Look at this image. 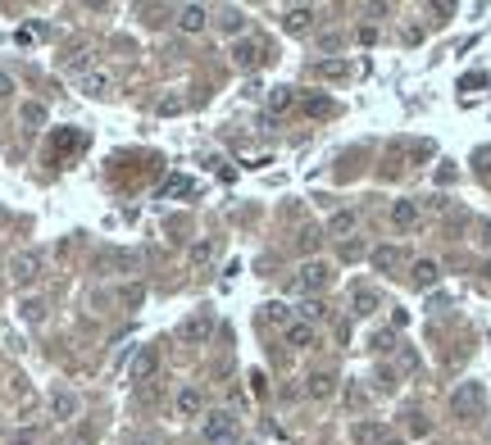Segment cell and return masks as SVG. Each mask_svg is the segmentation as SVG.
<instances>
[{"label": "cell", "mask_w": 491, "mask_h": 445, "mask_svg": "<svg viewBox=\"0 0 491 445\" xmlns=\"http://www.w3.org/2000/svg\"><path fill=\"white\" fill-rule=\"evenodd\" d=\"M328 264H318V259H310V264H300V273H296V287L300 291H323L328 287Z\"/></svg>", "instance_id": "6da1fadb"}, {"label": "cell", "mask_w": 491, "mask_h": 445, "mask_svg": "<svg viewBox=\"0 0 491 445\" xmlns=\"http://www.w3.org/2000/svg\"><path fill=\"white\" fill-rule=\"evenodd\" d=\"M9 273H14L19 287H32V282L41 277V255H19L14 264H9Z\"/></svg>", "instance_id": "7a4b0ae2"}, {"label": "cell", "mask_w": 491, "mask_h": 445, "mask_svg": "<svg viewBox=\"0 0 491 445\" xmlns=\"http://www.w3.org/2000/svg\"><path fill=\"white\" fill-rule=\"evenodd\" d=\"M173 409H178L182 418H201V414H205V395L196 391V387H182V391L173 395Z\"/></svg>", "instance_id": "3957f363"}, {"label": "cell", "mask_w": 491, "mask_h": 445, "mask_svg": "<svg viewBox=\"0 0 491 445\" xmlns=\"http://www.w3.org/2000/svg\"><path fill=\"white\" fill-rule=\"evenodd\" d=\"M178 28L182 32H205V28H210V9H205V5H182L178 9Z\"/></svg>", "instance_id": "277c9868"}, {"label": "cell", "mask_w": 491, "mask_h": 445, "mask_svg": "<svg viewBox=\"0 0 491 445\" xmlns=\"http://www.w3.org/2000/svg\"><path fill=\"white\" fill-rule=\"evenodd\" d=\"M282 341H287L291 350H310V345H314V327L300 323V318H291V323L282 327Z\"/></svg>", "instance_id": "5b68a950"}, {"label": "cell", "mask_w": 491, "mask_h": 445, "mask_svg": "<svg viewBox=\"0 0 491 445\" xmlns=\"http://www.w3.org/2000/svg\"><path fill=\"white\" fill-rule=\"evenodd\" d=\"M450 409H455V414H477V409H482V391H477V382H469V387H460L455 395H450Z\"/></svg>", "instance_id": "8992f818"}, {"label": "cell", "mask_w": 491, "mask_h": 445, "mask_svg": "<svg viewBox=\"0 0 491 445\" xmlns=\"http://www.w3.org/2000/svg\"><path fill=\"white\" fill-rule=\"evenodd\" d=\"M155 373H159V350H141L137 359H132V368H128L132 382H151Z\"/></svg>", "instance_id": "52a82bcc"}, {"label": "cell", "mask_w": 491, "mask_h": 445, "mask_svg": "<svg viewBox=\"0 0 491 445\" xmlns=\"http://www.w3.org/2000/svg\"><path fill=\"white\" fill-rule=\"evenodd\" d=\"M78 409H82V400L73 391H55L51 395V414L59 418V423H69V418H78Z\"/></svg>", "instance_id": "ba28073f"}, {"label": "cell", "mask_w": 491, "mask_h": 445, "mask_svg": "<svg viewBox=\"0 0 491 445\" xmlns=\"http://www.w3.org/2000/svg\"><path fill=\"white\" fill-rule=\"evenodd\" d=\"M391 222H396L400 232L419 227V200H396V205H391Z\"/></svg>", "instance_id": "9c48e42d"}, {"label": "cell", "mask_w": 491, "mask_h": 445, "mask_svg": "<svg viewBox=\"0 0 491 445\" xmlns=\"http://www.w3.org/2000/svg\"><path fill=\"white\" fill-rule=\"evenodd\" d=\"M310 23H314V9L310 5H296V9H287V14H282V28L287 32H310Z\"/></svg>", "instance_id": "30bf717a"}, {"label": "cell", "mask_w": 491, "mask_h": 445, "mask_svg": "<svg viewBox=\"0 0 491 445\" xmlns=\"http://www.w3.org/2000/svg\"><path fill=\"white\" fill-rule=\"evenodd\" d=\"M355 222H360V214H355V209H337V214L328 218V237H350Z\"/></svg>", "instance_id": "8fae6325"}, {"label": "cell", "mask_w": 491, "mask_h": 445, "mask_svg": "<svg viewBox=\"0 0 491 445\" xmlns=\"http://www.w3.org/2000/svg\"><path fill=\"white\" fill-rule=\"evenodd\" d=\"M232 55H237L241 68H260L264 64V46L260 41H237V51H232Z\"/></svg>", "instance_id": "7c38bea8"}, {"label": "cell", "mask_w": 491, "mask_h": 445, "mask_svg": "<svg viewBox=\"0 0 491 445\" xmlns=\"http://www.w3.org/2000/svg\"><path fill=\"white\" fill-rule=\"evenodd\" d=\"M210 327H214V318H210V309H205V314H196L191 323H182L178 337L182 341H201V337H210Z\"/></svg>", "instance_id": "4fadbf2b"}, {"label": "cell", "mask_w": 491, "mask_h": 445, "mask_svg": "<svg viewBox=\"0 0 491 445\" xmlns=\"http://www.w3.org/2000/svg\"><path fill=\"white\" fill-rule=\"evenodd\" d=\"M232 427H237V418H232L228 409H214L210 418H205V427H201V431H205V436H214V431H232Z\"/></svg>", "instance_id": "5bb4252c"}, {"label": "cell", "mask_w": 491, "mask_h": 445, "mask_svg": "<svg viewBox=\"0 0 491 445\" xmlns=\"http://www.w3.org/2000/svg\"><path fill=\"white\" fill-rule=\"evenodd\" d=\"M296 105V91H291V86H278L273 96H268V109H273V114H282V109H291Z\"/></svg>", "instance_id": "9a60e30c"}, {"label": "cell", "mask_w": 491, "mask_h": 445, "mask_svg": "<svg viewBox=\"0 0 491 445\" xmlns=\"http://www.w3.org/2000/svg\"><path fill=\"white\" fill-rule=\"evenodd\" d=\"M323 318H328L323 300H305V305H300V323H310V327H314V323H323Z\"/></svg>", "instance_id": "2e32d148"}, {"label": "cell", "mask_w": 491, "mask_h": 445, "mask_svg": "<svg viewBox=\"0 0 491 445\" xmlns=\"http://www.w3.org/2000/svg\"><path fill=\"white\" fill-rule=\"evenodd\" d=\"M82 91L87 96H109V78L105 73H87V78H82Z\"/></svg>", "instance_id": "e0dca14e"}, {"label": "cell", "mask_w": 491, "mask_h": 445, "mask_svg": "<svg viewBox=\"0 0 491 445\" xmlns=\"http://www.w3.org/2000/svg\"><path fill=\"white\" fill-rule=\"evenodd\" d=\"M414 282H419V287H432V282H437V264H432V259H419V264H414Z\"/></svg>", "instance_id": "ac0fdd59"}, {"label": "cell", "mask_w": 491, "mask_h": 445, "mask_svg": "<svg viewBox=\"0 0 491 445\" xmlns=\"http://www.w3.org/2000/svg\"><path fill=\"white\" fill-rule=\"evenodd\" d=\"M373 309H378V291L360 287V291H355V314H373Z\"/></svg>", "instance_id": "d6986e66"}, {"label": "cell", "mask_w": 491, "mask_h": 445, "mask_svg": "<svg viewBox=\"0 0 491 445\" xmlns=\"http://www.w3.org/2000/svg\"><path fill=\"white\" fill-rule=\"evenodd\" d=\"M210 259H214V241H196V245H191V264H196V268L210 264Z\"/></svg>", "instance_id": "ffe728a7"}, {"label": "cell", "mask_w": 491, "mask_h": 445, "mask_svg": "<svg viewBox=\"0 0 491 445\" xmlns=\"http://www.w3.org/2000/svg\"><path fill=\"white\" fill-rule=\"evenodd\" d=\"M350 64H341V59H328V64H318V78H346Z\"/></svg>", "instance_id": "44dd1931"}, {"label": "cell", "mask_w": 491, "mask_h": 445, "mask_svg": "<svg viewBox=\"0 0 491 445\" xmlns=\"http://www.w3.org/2000/svg\"><path fill=\"white\" fill-rule=\"evenodd\" d=\"M218 28H223V32H241V9H223V14H218Z\"/></svg>", "instance_id": "7402d4cb"}, {"label": "cell", "mask_w": 491, "mask_h": 445, "mask_svg": "<svg viewBox=\"0 0 491 445\" xmlns=\"http://www.w3.org/2000/svg\"><path fill=\"white\" fill-rule=\"evenodd\" d=\"M396 259H400V250H391V245H378V250H373V264L378 268H391Z\"/></svg>", "instance_id": "603a6c76"}, {"label": "cell", "mask_w": 491, "mask_h": 445, "mask_svg": "<svg viewBox=\"0 0 491 445\" xmlns=\"http://www.w3.org/2000/svg\"><path fill=\"white\" fill-rule=\"evenodd\" d=\"M264 318H268V323H282V327H287V323H291V309H287V305H268Z\"/></svg>", "instance_id": "cb8c5ba5"}, {"label": "cell", "mask_w": 491, "mask_h": 445, "mask_svg": "<svg viewBox=\"0 0 491 445\" xmlns=\"http://www.w3.org/2000/svg\"><path fill=\"white\" fill-rule=\"evenodd\" d=\"M328 391H333V377H328V373H314V377H310V395H328Z\"/></svg>", "instance_id": "d4e9b609"}, {"label": "cell", "mask_w": 491, "mask_h": 445, "mask_svg": "<svg viewBox=\"0 0 491 445\" xmlns=\"http://www.w3.org/2000/svg\"><path fill=\"white\" fill-rule=\"evenodd\" d=\"M205 445H241V441H237V427H232V431H214V436H205Z\"/></svg>", "instance_id": "484cf974"}, {"label": "cell", "mask_w": 491, "mask_h": 445, "mask_svg": "<svg viewBox=\"0 0 491 445\" xmlns=\"http://www.w3.org/2000/svg\"><path fill=\"white\" fill-rule=\"evenodd\" d=\"M19 309H23V318H28V323H41V300H23Z\"/></svg>", "instance_id": "4316f807"}, {"label": "cell", "mask_w": 491, "mask_h": 445, "mask_svg": "<svg viewBox=\"0 0 491 445\" xmlns=\"http://www.w3.org/2000/svg\"><path fill=\"white\" fill-rule=\"evenodd\" d=\"M23 123H32V128H36V123H46V109L41 105H23Z\"/></svg>", "instance_id": "83f0119b"}, {"label": "cell", "mask_w": 491, "mask_h": 445, "mask_svg": "<svg viewBox=\"0 0 491 445\" xmlns=\"http://www.w3.org/2000/svg\"><path fill=\"white\" fill-rule=\"evenodd\" d=\"M328 109H333V105H328L323 96H314V101H305V114H328Z\"/></svg>", "instance_id": "f1b7e54d"}, {"label": "cell", "mask_w": 491, "mask_h": 445, "mask_svg": "<svg viewBox=\"0 0 491 445\" xmlns=\"http://www.w3.org/2000/svg\"><path fill=\"white\" fill-rule=\"evenodd\" d=\"M318 241H323V232H305V237H300V245H305V250H314Z\"/></svg>", "instance_id": "f546056e"}, {"label": "cell", "mask_w": 491, "mask_h": 445, "mask_svg": "<svg viewBox=\"0 0 491 445\" xmlns=\"http://www.w3.org/2000/svg\"><path fill=\"white\" fill-rule=\"evenodd\" d=\"M477 241H482V245H487V250H491V218L482 222V227H477Z\"/></svg>", "instance_id": "4dcf8cb0"}, {"label": "cell", "mask_w": 491, "mask_h": 445, "mask_svg": "<svg viewBox=\"0 0 491 445\" xmlns=\"http://www.w3.org/2000/svg\"><path fill=\"white\" fill-rule=\"evenodd\" d=\"M9 91H14V82H9L5 73H0V96H9Z\"/></svg>", "instance_id": "1f68e13d"}, {"label": "cell", "mask_w": 491, "mask_h": 445, "mask_svg": "<svg viewBox=\"0 0 491 445\" xmlns=\"http://www.w3.org/2000/svg\"><path fill=\"white\" fill-rule=\"evenodd\" d=\"M482 277H487V282H491V259H487V268H482Z\"/></svg>", "instance_id": "d6a6232c"}, {"label": "cell", "mask_w": 491, "mask_h": 445, "mask_svg": "<svg viewBox=\"0 0 491 445\" xmlns=\"http://www.w3.org/2000/svg\"><path fill=\"white\" fill-rule=\"evenodd\" d=\"M387 445H400V441H387Z\"/></svg>", "instance_id": "836d02e7"}]
</instances>
